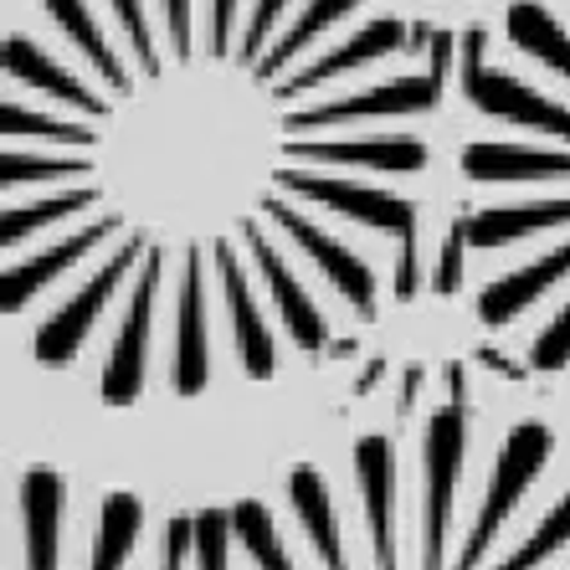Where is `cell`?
Instances as JSON below:
<instances>
[{"label":"cell","mask_w":570,"mask_h":570,"mask_svg":"<svg viewBox=\"0 0 570 570\" xmlns=\"http://www.w3.org/2000/svg\"><path fill=\"white\" fill-rule=\"evenodd\" d=\"M544 458H550V432H544L540 422H524L509 432L504 452H499V463H493V483H489V499H483V509H478V524L468 530V544H463V560L452 570H473L478 560L489 556L493 534L504 530V519L519 509V499H524V489H530L534 478H540Z\"/></svg>","instance_id":"obj_1"},{"label":"cell","mask_w":570,"mask_h":570,"mask_svg":"<svg viewBox=\"0 0 570 570\" xmlns=\"http://www.w3.org/2000/svg\"><path fill=\"white\" fill-rule=\"evenodd\" d=\"M448 57H452V37H432V72L426 78H396L381 82V88H365V94L334 98V104L304 108V114H288V129H330V124H355V119H401V114H426L438 108L442 98V78H448Z\"/></svg>","instance_id":"obj_2"},{"label":"cell","mask_w":570,"mask_h":570,"mask_svg":"<svg viewBox=\"0 0 570 570\" xmlns=\"http://www.w3.org/2000/svg\"><path fill=\"white\" fill-rule=\"evenodd\" d=\"M458 473H463V406L452 401L442 412L426 416L422 438V478H426V504H422V570H442V550H448V519H452V493H458Z\"/></svg>","instance_id":"obj_3"},{"label":"cell","mask_w":570,"mask_h":570,"mask_svg":"<svg viewBox=\"0 0 570 570\" xmlns=\"http://www.w3.org/2000/svg\"><path fill=\"white\" fill-rule=\"evenodd\" d=\"M483 41H489L483 31H468L463 37V94L473 98L483 114H493V119L570 139V108L550 104L544 94H534L530 82H514L509 72H489V67H483Z\"/></svg>","instance_id":"obj_4"},{"label":"cell","mask_w":570,"mask_h":570,"mask_svg":"<svg viewBox=\"0 0 570 570\" xmlns=\"http://www.w3.org/2000/svg\"><path fill=\"white\" fill-rule=\"evenodd\" d=\"M139 247H145V237H129L119 247V253L108 257L104 273H94V278L82 283L72 298H67L62 308H57L47 324H41L37 334V360L41 365H67V360L82 350V340H88V330H94V318L108 308V298H114V288L124 283V273L134 267V257H139Z\"/></svg>","instance_id":"obj_5"},{"label":"cell","mask_w":570,"mask_h":570,"mask_svg":"<svg viewBox=\"0 0 570 570\" xmlns=\"http://www.w3.org/2000/svg\"><path fill=\"white\" fill-rule=\"evenodd\" d=\"M159 247H149V263H145V278L134 283L129 293V314H124V330H119V345H114V360L104 371V401L108 406H134L139 391H145V360H149V314H155V288H159Z\"/></svg>","instance_id":"obj_6"},{"label":"cell","mask_w":570,"mask_h":570,"mask_svg":"<svg viewBox=\"0 0 570 570\" xmlns=\"http://www.w3.org/2000/svg\"><path fill=\"white\" fill-rule=\"evenodd\" d=\"M278 186L293 190V196H308L330 212L350 216V222H365L375 232H406L416 222V206L412 200L391 196V190H375V186H350V180H334V175H298V170H283Z\"/></svg>","instance_id":"obj_7"},{"label":"cell","mask_w":570,"mask_h":570,"mask_svg":"<svg viewBox=\"0 0 570 570\" xmlns=\"http://www.w3.org/2000/svg\"><path fill=\"white\" fill-rule=\"evenodd\" d=\"M267 216H278L283 232H288V237L298 242V247H304V253L314 257L318 267H324V278L345 293L360 314H375V273L360 263L350 247H340L330 232H318L314 222H304V216L293 212V206H283V200H267Z\"/></svg>","instance_id":"obj_8"},{"label":"cell","mask_w":570,"mask_h":570,"mask_svg":"<svg viewBox=\"0 0 570 570\" xmlns=\"http://www.w3.org/2000/svg\"><path fill=\"white\" fill-rule=\"evenodd\" d=\"M360 489H365V514H371L375 570H396V452L391 438H365L355 448Z\"/></svg>","instance_id":"obj_9"},{"label":"cell","mask_w":570,"mask_h":570,"mask_svg":"<svg viewBox=\"0 0 570 570\" xmlns=\"http://www.w3.org/2000/svg\"><path fill=\"white\" fill-rule=\"evenodd\" d=\"M62 504L67 483L52 468L21 478V524H27V570H57L62 560Z\"/></svg>","instance_id":"obj_10"},{"label":"cell","mask_w":570,"mask_h":570,"mask_svg":"<svg viewBox=\"0 0 570 570\" xmlns=\"http://www.w3.org/2000/svg\"><path fill=\"white\" fill-rule=\"evenodd\" d=\"M216 257V273H222V288H226V308H232V330H237V350H242V365L247 375H273L278 355H273V334H267L263 314L253 304V288H247V273H242L237 253L226 247V237L212 247Z\"/></svg>","instance_id":"obj_11"},{"label":"cell","mask_w":570,"mask_h":570,"mask_svg":"<svg viewBox=\"0 0 570 570\" xmlns=\"http://www.w3.org/2000/svg\"><path fill=\"white\" fill-rule=\"evenodd\" d=\"M247 237V247H253V257H257V273H263V283H267V293H273V304H278V314H283V324H288V334L298 340L304 350H324V314L314 308V298H308L304 288H298V278L288 273V263H283L273 247H267V237L257 232V226H247L242 232Z\"/></svg>","instance_id":"obj_12"},{"label":"cell","mask_w":570,"mask_h":570,"mask_svg":"<svg viewBox=\"0 0 570 570\" xmlns=\"http://www.w3.org/2000/svg\"><path fill=\"white\" fill-rule=\"evenodd\" d=\"M108 232H119V216H104V222L82 226V232H72L67 242L47 247L41 257H31V263L6 267V283H0V304H6V314H16L21 304H31V293H41L47 283L57 278V273H67V267L78 263L82 253H94V247L108 237Z\"/></svg>","instance_id":"obj_13"},{"label":"cell","mask_w":570,"mask_h":570,"mask_svg":"<svg viewBox=\"0 0 570 570\" xmlns=\"http://www.w3.org/2000/svg\"><path fill=\"white\" fill-rule=\"evenodd\" d=\"M401 41H406V27L401 21H371L365 31H355L350 41H340L334 52H324L314 67H304V72H293L288 82H283L273 98H293V94H314V88H324L330 78H340V72H350V67H365L375 62V57L385 52H401Z\"/></svg>","instance_id":"obj_14"},{"label":"cell","mask_w":570,"mask_h":570,"mask_svg":"<svg viewBox=\"0 0 570 570\" xmlns=\"http://www.w3.org/2000/svg\"><path fill=\"white\" fill-rule=\"evenodd\" d=\"M206 283H200V257L186 263V283H180V324H175V391L196 396L206 385Z\"/></svg>","instance_id":"obj_15"},{"label":"cell","mask_w":570,"mask_h":570,"mask_svg":"<svg viewBox=\"0 0 570 570\" xmlns=\"http://www.w3.org/2000/svg\"><path fill=\"white\" fill-rule=\"evenodd\" d=\"M566 273H570V242L556 247V253H544L540 263H530V267H519V273H509V278L489 283V288L478 293V318H483V324H509L519 308H530L534 298H540L556 278H566Z\"/></svg>","instance_id":"obj_16"},{"label":"cell","mask_w":570,"mask_h":570,"mask_svg":"<svg viewBox=\"0 0 570 570\" xmlns=\"http://www.w3.org/2000/svg\"><path fill=\"white\" fill-rule=\"evenodd\" d=\"M6 78H21V82H31V88H41L47 98H62V104H78L82 114H94V119H108L104 98H94L72 72H62V67L27 37H6Z\"/></svg>","instance_id":"obj_17"},{"label":"cell","mask_w":570,"mask_h":570,"mask_svg":"<svg viewBox=\"0 0 570 570\" xmlns=\"http://www.w3.org/2000/svg\"><path fill=\"white\" fill-rule=\"evenodd\" d=\"M550 226H570V196L560 200H530V206H493V212L468 216V242L473 247H504V242L534 237Z\"/></svg>","instance_id":"obj_18"},{"label":"cell","mask_w":570,"mask_h":570,"mask_svg":"<svg viewBox=\"0 0 570 570\" xmlns=\"http://www.w3.org/2000/svg\"><path fill=\"white\" fill-rule=\"evenodd\" d=\"M293 159H314V165H365V170H422L426 149L416 139H355V145H288Z\"/></svg>","instance_id":"obj_19"},{"label":"cell","mask_w":570,"mask_h":570,"mask_svg":"<svg viewBox=\"0 0 570 570\" xmlns=\"http://www.w3.org/2000/svg\"><path fill=\"white\" fill-rule=\"evenodd\" d=\"M463 170L473 175V180H540V175H570V149L473 145V149H463Z\"/></svg>","instance_id":"obj_20"},{"label":"cell","mask_w":570,"mask_h":570,"mask_svg":"<svg viewBox=\"0 0 570 570\" xmlns=\"http://www.w3.org/2000/svg\"><path fill=\"white\" fill-rule=\"evenodd\" d=\"M288 499H293V514H298V524H304L308 540H314L318 560H324L330 570H350L345 566V550H340V519H334V504H330L324 478H318L314 468H293Z\"/></svg>","instance_id":"obj_21"},{"label":"cell","mask_w":570,"mask_h":570,"mask_svg":"<svg viewBox=\"0 0 570 570\" xmlns=\"http://www.w3.org/2000/svg\"><path fill=\"white\" fill-rule=\"evenodd\" d=\"M509 41H514L519 52H530L534 62L556 67L560 78H570V37L544 6H534V0L509 6Z\"/></svg>","instance_id":"obj_22"},{"label":"cell","mask_w":570,"mask_h":570,"mask_svg":"<svg viewBox=\"0 0 570 570\" xmlns=\"http://www.w3.org/2000/svg\"><path fill=\"white\" fill-rule=\"evenodd\" d=\"M47 11H52V21L67 31V37L82 47V57L104 72V82L114 88V94H129L134 82H129V72L119 67V52L108 47V37L98 31V21H94V11H88V0H47Z\"/></svg>","instance_id":"obj_23"},{"label":"cell","mask_w":570,"mask_h":570,"mask_svg":"<svg viewBox=\"0 0 570 570\" xmlns=\"http://www.w3.org/2000/svg\"><path fill=\"white\" fill-rule=\"evenodd\" d=\"M145 530V504L134 493H108L104 514H98V534H94V560L88 570H124L134 540Z\"/></svg>","instance_id":"obj_24"},{"label":"cell","mask_w":570,"mask_h":570,"mask_svg":"<svg viewBox=\"0 0 570 570\" xmlns=\"http://www.w3.org/2000/svg\"><path fill=\"white\" fill-rule=\"evenodd\" d=\"M355 6H360V0H308V11L298 16V21H293V27H288V37H283L278 47H273V52H267V57H257V62H253V72H257V78H273V72H278V67L288 62L293 52H304V47L318 37V31H330L334 21H345V16L355 11Z\"/></svg>","instance_id":"obj_25"},{"label":"cell","mask_w":570,"mask_h":570,"mask_svg":"<svg viewBox=\"0 0 570 570\" xmlns=\"http://www.w3.org/2000/svg\"><path fill=\"white\" fill-rule=\"evenodd\" d=\"M94 190H62V196L52 200H37V206H27V212H6V222H0V237H6V247H16L21 237H31L37 226H52V222H67V216H78L94 206Z\"/></svg>","instance_id":"obj_26"},{"label":"cell","mask_w":570,"mask_h":570,"mask_svg":"<svg viewBox=\"0 0 570 570\" xmlns=\"http://www.w3.org/2000/svg\"><path fill=\"white\" fill-rule=\"evenodd\" d=\"M232 519H237V540L253 550V560L263 570H293L288 550H283L278 530H273V519H267V509L257 504V499H247V504L232 509Z\"/></svg>","instance_id":"obj_27"},{"label":"cell","mask_w":570,"mask_h":570,"mask_svg":"<svg viewBox=\"0 0 570 570\" xmlns=\"http://www.w3.org/2000/svg\"><path fill=\"white\" fill-rule=\"evenodd\" d=\"M566 544H570V493L544 514V524L530 534V540L519 544V550H509V560L499 570H534L540 560H550L556 550H566Z\"/></svg>","instance_id":"obj_28"},{"label":"cell","mask_w":570,"mask_h":570,"mask_svg":"<svg viewBox=\"0 0 570 570\" xmlns=\"http://www.w3.org/2000/svg\"><path fill=\"white\" fill-rule=\"evenodd\" d=\"M0 129L11 134H37V139H52V145H94L98 134L94 124H62V119H47V114H31L21 104H6L0 108Z\"/></svg>","instance_id":"obj_29"},{"label":"cell","mask_w":570,"mask_h":570,"mask_svg":"<svg viewBox=\"0 0 570 570\" xmlns=\"http://www.w3.org/2000/svg\"><path fill=\"white\" fill-rule=\"evenodd\" d=\"M88 170H94L88 159H47V155H16V149H6V159H0V180L6 186L47 180V175H88Z\"/></svg>","instance_id":"obj_30"},{"label":"cell","mask_w":570,"mask_h":570,"mask_svg":"<svg viewBox=\"0 0 570 570\" xmlns=\"http://www.w3.org/2000/svg\"><path fill=\"white\" fill-rule=\"evenodd\" d=\"M232 534H237V519H226L222 509L196 514V560H200V570H226Z\"/></svg>","instance_id":"obj_31"},{"label":"cell","mask_w":570,"mask_h":570,"mask_svg":"<svg viewBox=\"0 0 570 570\" xmlns=\"http://www.w3.org/2000/svg\"><path fill=\"white\" fill-rule=\"evenodd\" d=\"M463 267H468V216H463V222H452L448 242H442L432 288H438V293H458V288H463Z\"/></svg>","instance_id":"obj_32"},{"label":"cell","mask_w":570,"mask_h":570,"mask_svg":"<svg viewBox=\"0 0 570 570\" xmlns=\"http://www.w3.org/2000/svg\"><path fill=\"white\" fill-rule=\"evenodd\" d=\"M114 11H119L124 31H129V47L145 67V78H159V52H155V31L145 27V6L139 0H114Z\"/></svg>","instance_id":"obj_33"},{"label":"cell","mask_w":570,"mask_h":570,"mask_svg":"<svg viewBox=\"0 0 570 570\" xmlns=\"http://www.w3.org/2000/svg\"><path fill=\"white\" fill-rule=\"evenodd\" d=\"M566 365H570V304L534 340V371H566Z\"/></svg>","instance_id":"obj_34"},{"label":"cell","mask_w":570,"mask_h":570,"mask_svg":"<svg viewBox=\"0 0 570 570\" xmlns=\"http://www.w3.org/2000/svg\"><path fill=\"white\" fill-rule=\"evenodd\" d=\"M283 11H288V0H257L253 27H247V37H242V57H247V62H257V52H263L267 31L278 27V16H283Z\"/></svg>","instance_id":"obj_35"},{"label":"cell","mask_w":570,"mask_h":570,"mask_svg":"<svg viewBox=\"0 0 570 570\" xmlns=\"http://www.w3.org/2000/svg\"><path fill=\"white\" fill-rule=\"evenodd\" d=\"M422 288V247H416V222L401 232V263H396V293L412 298Z\"/></svg>","instance_id":"obj_36"},{"label":"cell","mask_w":570,"mask_h":570,"mask_svg":"<svg viewBox=\"0 0 570 570\" xmlns=\"http://www.w3.org/2000/svg\"><path fill=\"white\" fill-rule=\"evenodd\" d=\"M196 550V519H170L165 530V570H186V556Z\"/></svg>","instance_id":"obj_37"},{"label":"cell","mask_w":570,"mask_h":570,"mask_svg":"<svg viewBox=\"0 0 570 570\" xmlns=\"http://www.w3.org/2000/svg\"><path fill=\"white\" fill-rule=\"evenodd\" d=\"M165 27H170V47L186 62L190 57V0H165Z\"/></svg>","instance_id":"obj_38"},{"label":"cell","mask_w":570,"mask_h":570,"mask_svg":"<svg viewBox=\"0 0 570 570\" xmlns=\"http://www.w3.org/2000/svg\"><path fill=\"white\" fill-rule=\"evenodd\" d=\"M232 31H237V0H212V52L216 57H226Z\"/></svg>","instance_id":"obj_39"},{"label":"cell","mask_w":570,"mask_h":570,"mask_svg":"<svg viewBox=\"0 0 570 570\" xmlns=\"http://www.w3.org/2000/svg\"><path fill=\"white\" fill-rule=\"evenodd\" d=\"M422 365H406V381H401V412H412L416 406V391H422Z\"/></svg>","instance_id":"obj_40"}]
</instances>
